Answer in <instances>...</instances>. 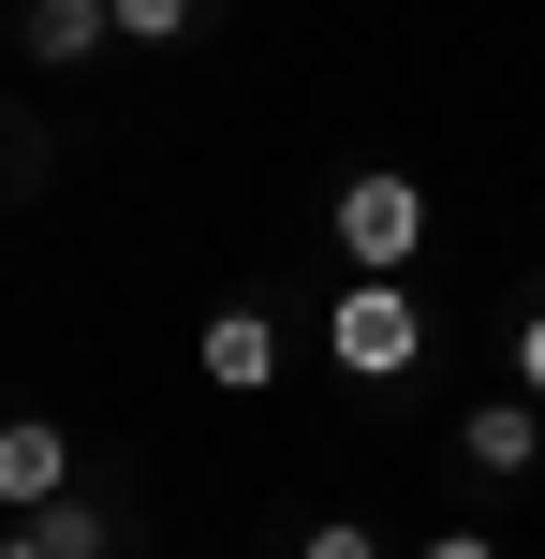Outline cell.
<instances>
[{
    "instance_id": "obj_1",
    "label": "cell",
    "mask_w": 545,
    "mask_h": 559,
    "mask_svg": "<svg viewBox=\"0 0 545 559\" xmlns=\"http://www.w3.org/2000/svg\"><path fill=\"white\" fill-rule=\"evenodd\" d=\"M428 222H442V206L413 192L399 163H369V177H340V192H324V236H340V265H354V280H413Z\"/></svg>"
},
{
    "instance_id": "obj_2",
    "label": "cell",
    "mask_w": 545,
    "mask_h": 559,
    "mask_svg": "<svg viewBox=\"0 0 545 559\" xmlns=\"http://www.w3.org/2000/svg\"><path fill=\"white\" fill-rule=\"evenodd\" d=\"M324 354H340L354 383H399V368L428 354V309H413V280H354V295L324 309Z\"/></svg>"
},
{
    "instance_id": "obj_3",
    "label": "cell",
    "mask_w": 545,
    "mask_h": 559,
    "mask_svg": "<svg viewBox=\"0 0 545 559\" xmlns=\"http://www.w3.org/2000/svg\"><path fill=\"white\" fill-rule=\"evenodd\" d=\"M458 472H472V486L545 472V397H517V383H501V397H472V413H458Z\"/></svg>"
},
{
    "instance_id": "obj_4",
    "label": "cell",
    "mask_w": 545,
    "mask_h": 559,
    "mask_svg": "<svg viewBox=\"0 0 545 559\" xmlns=\"http://www.w3.org/2000/svg\"><path fill=\"white\" fill-rule=\"evenodd\" d=\"M192 368H206L222 397H265V383H281V309H251V295L206 309V324H192Z\"/></svg>"
},
{
    "instance_id": "obj_5",
    "label": "cell",
    "mask_w": 545,
    "mask_h": 559,
    "mask_svg": "<svg viewBox=\"0 0 545 559\" xmlns=\"http://www.w3.org/2000/svg\"><path fill=\"white\" fill-rule=\"evenodd\" d=\"M0 501H15V515H45V501H74V442H59L45 413H15V427H0Z\"/></svg>"
},
{
    "instance_id": "obj_6",
    "label": "cell",
    "mask_w": 545,
    "mask_h": 559,
    "mask_svg": "<svg viewBox=\"0 0 545 559\" xmlns=\"http://www.w3.org/2000/svg\"><path fill=\"white\" fill-rule=\"evenodd\" d=\"M15 45L45 59V74H74V59L118 45V15H104V0H15Z\"/></svg>"
},
{
    "instance_id": "obj_7",
    "label": "cell",
    "mask_w": 545,
    "mask_h": 559,
    "mask_svg": "<svg viewBox=\"0 0 545 559\" xmlns=\"http://www.w3.org/2000/svg\"><path fill=\"white\" fill-rule=\"evenodd\" d=\"M15 531L45 545V559H118V515L104 501H45V515H15Z\"/></svg>"
},
{
    "instance_id": "obj_8",
    "label": "cell",
    "mask_w": 545,
    "mask_h": 559,
    "mask_svg": "<svg viewBox=\"0 0 545 559\" xmlns=\"http://www.w3.org/2000/svg\"><path fill=\"white\" fill-rule=\"evenodd\" d=\"M295 559H399V545H383L369 515H310V531H295Z\"/></svg>"
},
{
    "instance_id": "obj_9",
    "label": "cell",
    "mask_w": 545,
    "mask_h": 559,
    "mask_svg": "<svg viewBox=\"0 0 545 559\" xmlns=\"http://www.w3.org/2000/svg\"><path fill=\"white\" fill-rule=\"evenodd\" d=\"M104 15H118V45H177V29H192L206 0H104Z\"/></svg>"
},
{
    "instance_id": "obj_10",
    "label": "cell",
    "mask_w": 545,
    "mask_h": 559,
    "mask_svg": "<svg viewBox=\"0 0 545 559\" xmlns=\"http://www.w3.org/2000/svg\"><path fill=\"white\" fill-rule=\"evenodd\" d=\"M413 559H501V531H428Z\"/></svg>"
},
{
    "instance_id": "obj_11",
    "label": "cell",
    "mask_w": 545,
    "mask_h": 559,
    "mask_svg": "<svg viewBox=\"0 0 545 559\" xmlns=\"http://www.w3.org/2000/svg\"><path fill=\"white\" fill-rule=\"evenodd\" d=\"M517 397H545V309L517 324Z\"/></svg>"
},
{
    "instance_id": "obj_12",
    "label": "cell",
    "mask_w": 545,
    "mask_h": 559,
    "mask_svg": "<svg viewBox=\"0 0 545 559\" xmlns=\"http://www.w3.org/2000/svg\"><path fill=\"white\" fill-rule=\"evenodd\" d=\"M0 559H45V545H29V531H0Z\"/></svg>"
}]
</instances>
